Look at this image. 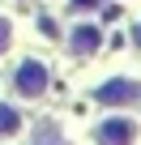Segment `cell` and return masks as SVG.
Masks as SVG:
<instances>
[{
	"instance_id": "obj_2",
	"label": "cell",
	"mask_w": 141,
	"mask_h": 145,
	"mask_svg": "<svg viewBox=\"0 0 141 145\" xmlns=\"http://www.w3.org/2000/svg\"><path fill=\"white\" fill-rule=\"evenodd\" d=\"M43 86H47L43 64H34V60H30V64H22V68H17V90H22L26 98H39V94H43Z\"/></svg>"
},
{
	"instance_id": "obj_1",
	"label": "cell",
	"mask_w": 141,
	"mask_h": 145,
	"mask_svg": "<svg viewBox=\"0 0 141 145\" xmlns=\"http://www.w3.org/2000/svg\"><path fill=\"white\" fill-rule=\"evenodd\" d=\"M132 137H137V128L128 120H107V124L94 128V141L98 145H132Z\"/></svg>"
},
{
	"instance_id": "obj_9",
	"label": "cell",
	"mask_w": 141,
	"mask_h": 145,
	"mask_svg": "<svg viewBox=\"0 0 141 145\" xmlns=\"http://www.w3.org/2000/svg\"><path fill=\"white\" fill-rule=\"evenodd\" d=\"M39 145H43V141H39Z\"/></svg>"
},
{
	"instance_id": "obj_7",
	"label": "cell",
	"mask_w": 141,
	"mask_h": 145,
	"mask_svg": "<svg viewBox=\"0 0 141 145\" xmlns=\"http://www.w3.org/2000/svg\"><path fill=\"white\" fill-rule=\"evenodd\" d=\"M77 5H98V0H77Z\"/></svg>"
},
{
	"instance_id": "obj_6",
	"label": "cell",
	"mask_w": 141,
	"mask_h": 145,
	"mask_svg": "<svg viewBox=\"0 0 141 145\" xmlns=\"http://www.w3.org/2000/svg\"><path fill=\"white\" fill-rule=\"evenodd\" d=\"M5 47H9V22L0 17V51H5Z\"/></svg>"
},
{
	"instance_id": "obj_4",
	"label": "cell",
	"mask_w": 141,
	"mask_h": 145,
	"mask_svg": "<svg viewBox=\"0 0 141 145\" xmlns=\"http://www.w3.org/2000/svg\"><path fill=\"white\" fill-rule=\"evenodd\" d=\"M17 124H22V120H17V111H13V107H0V137H13V132H17Z\"/></svg>"
},
{
	"instance_id": "obj_8",
	"label": "cell",
	"mask_w": 141,
	"mask_h": 145,
	"mask_svg": "<svg viewBox=\"0 0 141 145\" xmlns=\"http://www.w3.org/2000/svg\"><path fill=\"white\" fill-rule=\"evenodd\" d=\"M137 43H141V26H137Z\"/></svg>"
},
{
	"instance_id": "obj_3",
	"label": "cell",
	"mask_w": 141,
	"mask_h": 145,
	"mask_svg": "<svg viewBox=\"0 0 141 145\" xmlns=\"http://www.w3.org/2000/svg\"><path fill=\"white\" fill-rule=\"evenodd\" d=\"M94 98L98 103H132V98H141V86L137 81H107Z\"/></svg>"
},
{
	"instance_id": "obj_5",
	"label": "cell",
	"mask_w": 141,
	"mask_h": 145,
	"mask_svg": "<svg viewBox=\"0 0 141 145\" xmlns=\"http://www.w3.org/2000/svg\"><path fill=\"white\" fill-rule=\"evenodd\" d=\"M90 47H98V34L81 26V34H77V51H90Z\"/></svg>"
}]
</instances>
